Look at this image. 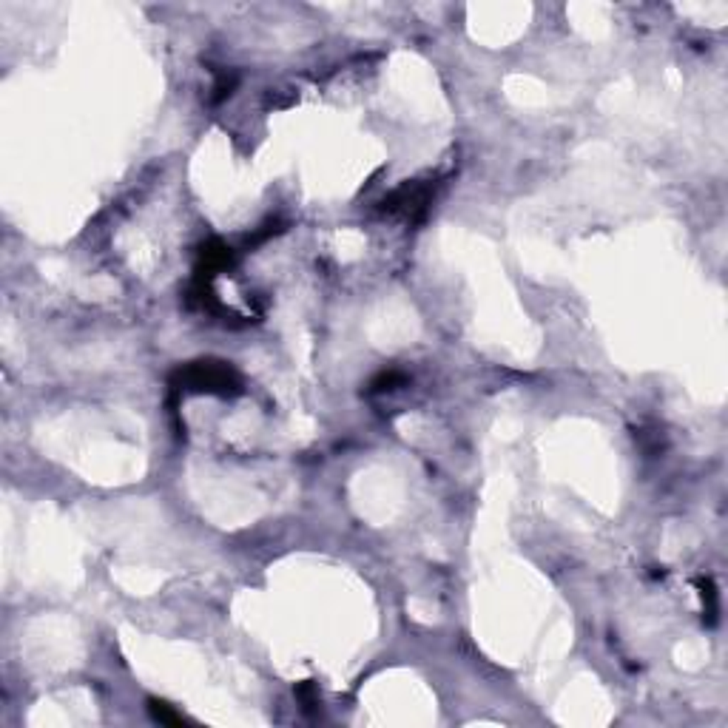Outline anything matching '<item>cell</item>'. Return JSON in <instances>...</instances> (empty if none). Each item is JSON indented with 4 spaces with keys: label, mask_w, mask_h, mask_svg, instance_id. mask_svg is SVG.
I'll use <instances>...</instances> for the list:
<instances>
[{
    "label": "cell",
    "mask_w": 728,
    "mask_h": 728,
    "mask_svg": "<svg viewBox=\"0 0 728 728\" xmlns=\"http://www.w3.org/2000/svg\"><path fill=\"white\" fill-rule=\"evenodd\" d=\"M174 384L180 390H196V393H239V376L225 361H194L188 368L177 370Z\"/></svg>",
    "instance_id": "1"
},
{
    "label": "cell",
    "mask_w": 728,
    "mask_h": 728,
    "mask_svg": "<svg viewBox=\"0 0 728 728\" xmlns=\"http://www.w3.org/2000/svg\"><path fill=\"white\" fill-rule=\"evenodd\" d=\"M427 202H429V185H404L382 202V211L384 213H401V216H407V220H418V216H424V211H427Z\"/></svg>",
    "instance_id": "2"
},
{
    "label": "cell",
    "mask_w": 728,
    "mask_h": 728,
    "mask_svg": "<svg viewBox=\"0 0 728 728\" xmlns=\"http://www.w3.org/2000/svg\"><path fill=\"white\" fill-rule=\"evenodd\" d=\"M697 586H700V598H703L705 620H708V623H717V612H720V606H717V589H714V584L705 577V580H697Z\"/></svg>",
    "instance_id": "3"
},
{
    "label": "cell",
    "mask_w": 728,
    "mask_h": 728,
    "mask_svg": "<svg viewBox=\"0 0 728 728\" xmlns=\"http://www.w3.org/2000/svg\"><path fill=\"white\" fill-rule=\"evenodd\" d=\"M151 714H154L160 722H171V725L182 722V714H177L168 703H160V700H151Z\"/></svg>",
    "instance_id": "4"
},
{
    "label": "cell",
    "mask_w": 728,
    "mask_h": 728,
    "mask_svg": "<svg viewBox=\"0 0 728 728\" xmlns=\"http://www.w3.org/2000/svg\"><path fill=\"white\" fill-rule=\"evenodd\" d=\"M296 694H299V700L305 703V705H302L305 711L316 708V703H319V700H316V694H313V683H302V686L296 689Z\"/></svg>",
    "instance_id": "5"
}]
</instances>
